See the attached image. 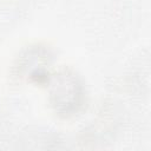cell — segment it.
I'll use <instances>...</instances> for the list:
<instances>
[]
</instances>
